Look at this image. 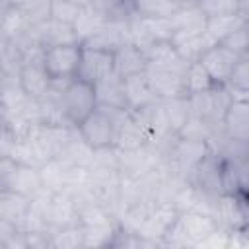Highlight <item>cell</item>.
Returning a JSON list of instances; mask_svg holds the SVG:
<instances>
[{
	"label": "cell",
	"mask_w": 249,
	"mask_h": 249,
	"mask_svg": "<svg viewBox=\"0 0 249 249\" xmlns=\"http://www.w3.org/2000/svg\"><path fill=\"white\" fill-rule=\"evenodd\" d=\"M128 109L97 105L91 115H88L76 128L86 144L93 150L113 148L117 144V134L124 119L128 117Z\"/></svg>",
	"instance_id": "obj_1"
},
{
	"label": "cell",
	"mask_w": 249,
	"mask_h": 249,
	"mask_svg": "<svg viewBox=\"0 0 249 249\" xmlns=\"http://www.w3.org/2000/svg\"><path fill=\"white\" fill-rule=\"evenodd\" d=\"M97 105L95 86L82 78H72L60 91V107L66 123L72 126H78L88 115L95 111Z\"/></svg>",
	"instance_id": "obj_2"
},
{
	"label": "cell",
	"mask_w": 249,
	"mask_h": 249,
	"mask_svg": "<svg viewBox=\"0 0 249 249\" xmlns=\"http://www.w3.org/2000/svg\"><path fill=\"white\" fill-rule=\"evenodd\" d=\"M231 101H233V93L228 86H214L206 91L189 95L191 115L204 121L212 128H220L224 124V117Z\"/></svg>",
	"instance_id": "obj_3"
},
{
	"label": "cell",
	"mask_w": 249,
	"mask_h": 249,
	"mask_svg": "<svg viewBox=\"0 0 249 249\" xmlns=\"http://www.w3.org/2000/svg\"><path fill=\"white\" fill-rule=\"evenodd\" d=\"M0 187L6 191H14V193L33 198L43 189L41 167H33L27 163H18L10 158H2Z\"/></svg>",
	"instance_id": "obj_4"
},
{
	"label": "cell",
	"mask_w": 249,
	"mask_h": 249,
	"mask_svg": "<svg viewBox=\"0 0 249 249\" xmlns=\"http://www.w3.org/2000/svg\"><path fill=\"white\" fill-rule=\"evenodd\" d=\"M210 144L200 140H187V138H175L169 148L165 150V161L189 181V175L195 171V167L210 154Z\"/></svg>",
	"instance_id": "obj_5"
},
{
	"label": "cell",
	"mask_w": 249,
	"mask_h": 249,
	"mask_svg": "<svg viewBox=\"0 0 249 249\" xmlns=\"http://www.w3.org/2000/svg\"><path fill=\"white\" fill-rule=\"evenodd\" d=\"M82 43L72 45H53L45 49V68L53 80H72L78 76L82 62Z\"/></svg>",
	"instance_id": "obj_6"
},
{
	"label": "cell",
	"mask_w": 249,
	"mask_h": 249,
	"mask_svg": "<svg viewBox=\"0 0 249 249\" xmlns=\"http://www.w3.org/2000/svg\"><path fill=\"white\" fill-rule=\"evenodd\" d=\"M185 74H187V68H167V66H152V64H148L146 68L150 88L158 99L187 95Z\"/></svg>",
	"instance_id": "obj_7"
},
{
	"label": "cell",
	"mask_w": 249,
	"mask_h": 249,
	"mask_svg": "<svg viewBox=\"0 0 249 249\" xmlns=\"http://www.w3.org/2000/svg\"><path fill=\"white\" fill-rule=\"evenodd\" d=\"M222 156L214 150L195 167V171L189 175V183H193L196 189L210 196L224 195V179H222Z\"/></svg>",
	"instance_id": "obj_8"
},
{
	"label": "cell",
	"mask_w": 249,
	"mask_h": 249,
	"mask_svg": "<svg viewBox=\"0 0 249 249\" xmlns=\"http://www.w3.org/2000/svg\"><path fill=\"white\" fill-rule=\"evenodd\" d=\"M239 58L241 56L237 53H233L231 49L218 43L200 58V62L204 64V68L208 70V74L216 86H228V80H230L233 68L237 66Z\"/></svg>",
	"instance_id": "obj_9"
},
{
	"label": "cell",
	"mask_w": 249,
	"mask_h": 249,
	"mask_svg": "<svg viewBox=\"0 0 249 249\" xmlns=\"http://www.w3.org/2000/svg\"><path fill=\"white\" fill-rule=\"evenodd\" d=\"M113 72H115V53L88 49V47L82 49V62H80L76 78H82L89 84H97L101 78H105Z\"/></svg>",
	"instance_id": "obj_10"
},
{
	"label": "cell",
	"mask_w": 249,
	"mask_h": 249,
	"mask_svg": "<svg viewBox=\"0 0 249 249\" xmlns=\"http://www.w3.org/2000/svg\"><path fill=\"white\" fill-rule=\"evenodd\" d=\"M206 21H208V16L196 4L179 6L171 14V23H173V29H175L173 43H179L187 37H193L196 33L206 31Z\"/></svg>",
	"instance_id": "obj_11"
},
{
	"label": "cell",
	"mask_w": 249,
	"mask_h": 249,
	"mask_svg": "<svg viewBox=\"0 0 249 249\" xmlns=\"http://www.w3.org/2000/svg\"><path fill=\"white\" fill-rule=\"evenodd\" d=\"M216 220L220 222L222 228L228 231H237L245 230L249 226V218L245 216V204L243 196L224 193L216 198Z\"/></svg>",
	"instance_id": "obj_12"
},
{
	"label": "cell",
	"mask_w": 249,
	"mask_h": 249,
	"mask_svg": "<svg viewBox=\"0 0 249 249\" xmlns=\"http://www.w3.org/2000/svg\"><path fill=\"white\" fill-rule=\"evenodd\" d=\"M222 128L230 138L249 142V97L233 95V101L230 103L228 113L224 117Z\"/></svg>",
	"instance_id": "obj_13"
},
{
	"label": "cell",
	"mask_w": 249,
	"mask_h": 249,
	"mask_svg": "<svg viewBox=\"0 0 249 249\" xmlns=\"http://www.w3.org/2000/svg\"><path fill=\"white\" fill-rule=\"evenodd\" d=\"M33 37L35 43L41 47H53V45H72V43H80V37L74 29V25L62 23L58 19H47L41 25L33 27Z\"/></svg>",
	"instance_id": "obj_14"
},
{
	"label": "cell",
	"mask_w": 249,
	"mask_h": 249,
	"mask_svg": "<svg viewBox=\"0 0 249 249\" xmlns=\"http://www.w3.org/2000/svg\"><path fill=\"white\" fill-rule=\"evenodd\" d=\"M95 86V95L99 105H109V107H119V109H128V99L124 91V78L119 76L117 72L101 78Z\"/></svg>",
	"instance_id": "obj_15"
},
{
	"label": "cell",
	"mask_w": 249,
	"mask_h": 249,
	"mask_svg": "<svg viewBox=\"0 0 249 249\" xmlns=\"http://www.w3.org/2000/svg\"><path fill=\"white\" fill-rule=\"evenodd\" d=\"M144 146H152L150 144V134L146 130V126L142 124V121L136 117V113H128V117L124 119V123L119 128L117 134V144L115 148L119 150H140Z\"/></svg>",
	"instance_id": "obj_16"
},
{
	"label": "cell",
	"mask_w": 249,
	"mask_h": 249,
	"mask_svg": "<svg viewBox=\"0 0 249 249\" xmlns=\"http://www.w3.org/2000/svg\"><path fill=\"white\" fill-rule=\"evenodd\" d=\"M31 208V198L14 191H0V220L14 224L21 230V224Z\"/></svg>",
	"instance_id": "obj_17"
},
{
	"label": "cell",
	"mask_w": 249,
	"mask_h": 249,
	"mask_svg": "<svg viewBox=\"0 0 249 249\" xmlns=\"http://www.w3.org/2000/svg\"><path fill=\"white\" fill-rule=\"evenodd\" d=\"M148 68V56L146 51L136 47L134 43L126 41L117 53H115V72L123 78L138 72H146Z\"/></svg>",
	"instance_id": "obj_18"
},
{
	"label": "cell",
	"mask_w": 249,
	"mask_h": 249,
	"mask_svg": "<svg viewBox=\"0 0 249 249\" xmlns=\"http://www.w3.org/2000/svg\"><path fill=\"white\" fill-rule=\"evenodd\" d=\"M124 91H126V99H128V107L130 111H138L150 103H154L158 97L154 95L148 76L146 72H138V74H130L124 78Z\"/></svg>",
	"instance_id": "obj_19"
},
{
	"label": "cell",
	"mask_w": 249,
	"mask_h": 249,
	"mask_svg": "<svg viewBox=\"0 0 249 249\" xmlns=\"http://www.w3.org/2000/svg\"><path fill=\"white\" fill-rule=\"evenodd\" d=\"M214 45H218V41H216L208 31L196 33V35H193V37H187V39L175 43L179 54H181L187 62H198Z\"/></svg>",
	"instance_id": "obj_20"
},
{
	"label": "cell",
	"mask_w": 249,
	"mask_h": 249,
	"mask_svg": "<svg viewBox=\"0 0 249 249\" xmlns=\"http://www.w3.org/2000/svg\"><path fill=\"white\" fill-rule=\"evenodd\" d=\"M4 4H12L14 8H18L31 27L51 19L53 12V0H4Z\"/></svg>",
	"instance_id": "obj_21"
},
{
	"label": "cell",
	"mask_w": 249,
	"mask_h": 249,
	"mask_svg": "<svg viewBox=\"0 0 249 249\" xmlns=\"http://www.w3.org/2000/svg\"><path fill=\"white\" fill-rule=\"evenodd\" d=\"M2 41H16L21 35H25L31 25L27 23V19L19 14L18 8H14L12 4H4L2 8Z\"/></svg>",
	"instance_id": "obj_22"
},
{
	"label": "cell",
	"mask_w": 249,
	"mask_h": 249,
	"mask_svg": "<svg viewBox=\"0 0 249 249\" xmlns=\"http://www.w3.org/2000/svg\"><path fill=\"white\" fill-rule=\"evenodd\" d=\"M247 19L237 12V14H228V16H214L208 18L206 21V31L218 41L222 43L224 39H228L235 29H239Z\"/></svg>",
	"instance_id": "obj_23"
},
{
	"label": "cell",
	"mask_w": 249,
	"mask_h": 249,
	"mask_svg": "<svg viewBox=\"0 0 249 249\" xmlns=\"http://www.w3.org/2000/svg\"><path fill=\"white\" fill-rule=\"evenodd\" d=\"M119 235V226L115 222L84 226V247H107L113 245Z\"/></svg>",
	"instance_id": "obj_24"
},
{
	"label": "cell",
	"mask_w": 249,
	"mask_h": 249,
	"mask_svg": "<svg viewBox=\"0 0 249 249\" xmlns=\"http://www.w3.org/2000/svg\"><path fill=\"white\" fill-rule=\"evenodd\" d=\"M163 103V111L169 119V124L175 132H179L185 123L191 117V105H189V95H181V97H171V99H161Z\"/></svg>",
	"instance_id": "obj_25"
},
{
	"label": "cell",
	"mask_w": 249,
	"mask_h": 249,
	"mask_svg": "<svg viewBox=\"0 0 249 249\" xmlns=\"http://www.w3.org/2000/svg\"><path fill=\"white\" fill-rule=\"evenodd\" d=\"M177 8L175 0H132V12L140 18H169Z\"/></svg>",
	"instance_id": "obj_26"
},
{
	"label": "cell",
	"mask_w": 249,
	"mask_h": 249,
	"mask_svg": "<svg viewBox=\"0 0 249 249\" xmlns=\"http://www.w3.org/2000/svg\"><path fill=\"white\" fill-rule=\"evenodd\" d=\"M185 86H187V95H195V93H200V91L214 88L216 84L210 78L204 64L198 60V62H189L187 74H185Z\"/></svg>",
	"instance_id": "obj_27"
},
{
	"label": "cell",
	"mask_w": 249,
	"mask_h": 249,
	"mask_svg": "<svg viewBox=\"0 0 249 249\" xmlns=\"http://www.w3.org/2000/svg\"><path fill=\"white\" fill-rule=\"evenodd\" d=\"M51 247H56V249L84 247V226L72 224V226L51 231Z\"/></svg>",
	"instance_id": "obj_28"
},
{
	"label": "cell",
	"mask_w": 249,
	"mask_h": 249,
	"mask_svg": "<svg viewBox=\"0 0 249 249\" xmlns=\"http://www.w3.org/2000/svg\"><path fill=\"white\" fill-rule=\"evenodd\" d=\"M89 8L107 21H126L134 14L123 0H91Z\"/></svg>",
	"instance_id": "obj_29"
},
{
	"label": "cell",
	"mask_w": 249,
	"mask_h": 249,
	"mask_svg": "<svg viewBox=\"0 0 249 249\" xmlns=\"http://www.w3.org/2000/svg\"><path fill=\"white\" fill-rule=\"evenodd\" d=\"M105 23H109L105 18H101L97 12H93L89 6L88 8H84L82 10V14H80V18L76 19V23H74V29H76V33H78V37H80V43H86L91 35H95Z\"/></svg>",
	"instance_id": "obj_30"
},
{
	"label": "cell",
	"mask_w": 249,
	"mask_h": 249,
	"mask_svg": "<svg viewBox=\"0 0 249 249\" xmlns=\"http://www.w3.org/2000/svg\"><path fill=\"white\" fill-rule=\"evenodd\" d=\"M228 88L231 89L233 95L249 97V53L239 58L237 66L233 68V72L228 80Z\"/></svg>",
	"instance_id": "obj_31"
},
{
	"label": "cell",
	"mask_w": 249,
	"mask_h": 249,
	"mask_svg": "<svg viewBox=\"0 0 249 249\" xmlns=\"http://www.w3.org/2000/svg\"><path fill=\"white\" fill-rule=\"evenodd\" d=\"M41 179L43 187L49 191H64L66 181H64V161L60 160H51L41 167Z\"/></svg>",
	"instance_id": "obj_32"
},
{
	"label": "cell",
	"mask_w": 249,
	"mask_h": 249,
	"mask_svg": "<svg viewBox=\"0 0 249 249\" xmlns=\"http://www.w3.org/2000/svg\"><path fill=\"white\" fill-rule=\"evenodd\" d=\"M216 128L208 126L204 121L196 119V117H189V121L185 123V126L177 132L179 138H187V140H200V142H210L212 134Z\"/></svg>",
	"instance_id": "obj_33"
},
{
	"label": "cell",
	"mask_w": 249,
	"mask_h": 249,
	"mask_svg": "<svg viewBox=\"0 0 249 249\" xmlns=\"http://www.w3.org/2000/svg\"><path fill=\"white\" fill-rule=\"evenodd\" d=\"M195 4H196L208 18L237 14V10H239V0H196Z\"/></svg>",
	"instance_id": "obj_34"
},
{
	"label": "cell",
	"mask_w": 249,
	"mask_h": 249,
	"mask_svg": "<svg viewBox=\"0 0 249 249\" xmlns=\"http://www.w3.org/2000/svg\"><path fill=\"white\" fill-rule=\"evenodd\" d=\"M82 6L74 4V2H68V0H53V12H51V18L53 19H58L62 23H68V25H74L76 19L80 18L82 14Z\"/></svg>",
	"instance_id": "obj_35"
},
{
	"label": "cell",
	"mask_w": 249,
	"mask_h": 249,
	"mask_svg": "<svg viewBox=\"0 0 249 249\" xmlns=\"http://www.w3.org/2000/svg\"><path fill=\"white\" fill-rule=\"evenodd\" d=\"M224 47L231 49L233 53H237L239 56L249 53V21H245L239 29H235L228 39L222 41Z\"/></svg>",
	"instance_id": "obj_36"
},
{
	"label": "cell",
	"mask_w": 249,
	"mask_h": 249,
	"mask_svg": "<svg viewBox=\"0 0 249 249\" xmlns=\"http://www.w3.org/2000/svg\"><path fill=\"white\" fill-rule=\"evenodd\" d=\"M237 12L249 21V0H239V10Z\"/></svg>",
	"instance_id": "obj_37"
},
{
	"label": "cell",
	"mask_w": 249,
	"mask_h": 249,
	"mask_svg": "<svg viewBox=\"0 0 249 249\" xmlns=\"http://www.w3.org/2000/svg\"><path fill=\"white\" fill-rule=\"evenodd\" d=\"M68 2H74V4H78V6H82V8H88V6L91 4V0H68Z\"/></svg>",
	"instance_id": "obj_38"
},
{
	"label": "cell",
	"mask_w": 249,
	"mask_h": 249,
	"mask_svg": "<svg viewBox=\"0 0 249 249\" xmlns=\"http://www.w3.org/2000/svg\"><path fill=\"white\" fill-rule=\"evenodd\" d=\"M175 2H177L179 6H187V4H195L196 0H175Z\"/></svg>",
	"instance_id": "obj_39"
},
{
	"label": "cell",
	"mask_w": 249,
	"mask_h": 249,
	"mask_svg": "<svg viewBox=\"0 0 249 249\" xmlns=\"http://www.w3.org/2000/svg\"><path fill=\"white\" fill-rule=\"evenodd\" d=\"M123 2H124V4H126L130 10H132V0H123Z\"/></svg>",
	"instance_id": "obj_40"
},
{
	"label": "cell",
	"mask_w": 249,
	"mask_h": 249,
	"mask_svg": "<svg viewBox=\"0 0 249 249\" xmlns=\"http://www.w3.org/2000/svg\"><path fill=\"white\" fill-rule=\"evenodd\" d=\"M243 200H245V202L249 204V193H247V196H243Z\"/></svg>",
	"instance_id": "obj_41"
}]
</instances>
